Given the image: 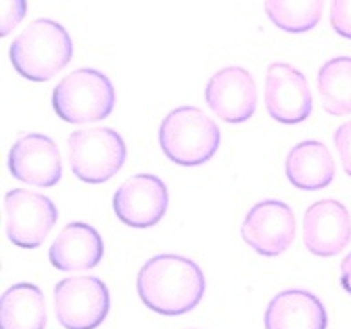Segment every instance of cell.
<instances>
[{
    "mask_svg": "<svg viewBox=\"0 0 351 329\" xmlns=\"http://www.w3.org/2000/svg\"><path fill=\"white\" fill-rule=\"evenodd\" d=\"M143 304L167 317L192 311L205 295V276L196 262L178 254L150 258L137 274Z\"/></svg>",
    "mask_w": 351,
    "mask_h": 329,
    "instance_id": "6da1fadb",
    "label": "cell"
},
{
    "mask_svg": "<svg viewBox=\"0 0 351 329\" xmlns=\"http://www.w3.org/2000/svg\"><path fill=\"white\" fill-rule=\"evenodd\" d=\"M73 57L70 33L51 19L33 21L13 40L11 64L16 73L33 82H46L55 77Z\"/></svg>",
    "mask_w": 351,
    "mask_h": 329,
    "instance_id": "7a4b0ae2",
    "label": "cell"
},
{
    "mask_svg": "<svg viewBox=\"0 0 351 329\" xmlns=\"http://www.w3.org/2000/svg\"><path fill=\"white\" fill-rule=\"evenodd\" d=\"M218 125L196 106L172 110L159 126V145L167 158L181 167H197L218 152Z\"/></svg>",
    "mask_w": 351,
    "mask_h": 329,
    "instance_id": "3957f363",
    "label": "cell"
},
{
    "mask_svg": "<svg viewBox=\"0 0 351 329\" xmlns=\"http://www.w3.org/2000/svg\"><path fill=\"white\" fill-rule=\"evenodd\" d=\"M53 110L66 123H92L106 119L115 104V90L104 73L93 68H81L55 86L51 95Z\"/></svg>",
    "mask_w": 351,
    "mask_h": 329,
    "instance_id": "277c9868",
    "label": "cell"
},
{
    "mask_svg": "<svg viewBox=\"0 0 351 329\" xmlns=\"http://www.w3.org/2000/svg\"><path fill=\"white\" fill-rule=\"evenodd\" d=\"M71 172L84 183H104L125 164L126 147L123 137L112 128L77 130L68 137Z\"/></svg>",
    "mask_w": 351,
    "mask_h": 329,
    "instance_id": "5b68a950",
    "label": "cell"
},
{
    "mask_svg": "<svg viewBox=\"0 0 351 329\" xmlns=\"http://www.w3.org/2000/svg\"><path fill=\"white\" fill-rule=\"evenodd\" d=\"M55 313L66 329H95L110 311L108 287L95 276L60 280L53 291Z\"/></svg>",
    "mask_w": 351,
    "mask_h": 329,
    "instance_id": "8992f818",
    "label": "cell"
},
{
    "mask_svg": "<svg viewBox=\"0 0 351 329\" xmlns=\"http://www.w3.org/2000/svg\"><path fill=\"white\" fill-rule=\"evenodd\" d=\"M5 232L21 249H37L57 223V207L49 197L26 188L5 194Z\"/></svg>",
    "mask_w": 351,
    "mask_h": 329,
    "instance_id": "52a82bcc",
    "label": "cell"
},
{
    "mask_svg": "<svg viewBox=\"0 0 351 329\" xmlns=\"http://www.w3.org/2000/svg\"><path fill=\"white\" fill-rule=\"evenodd\" d=\"M296 234L295 214L278 199L256 203L241 223V238L262 256H278L289 249Z\"/></svg>",
    "mask_w": 351,
    "mask_h": 329,
    "instance_id": "ba28073f",
    "label": "cell"
},
{
    "mask_svg": "<svg viewBox=\"0 0 351 329\" xmlns=\"http://www.w3.org/2000/svg\"><path fill=\"white\" fill-rule=\"evenodd\" d=\"M167 208L169 191L158 175H132L114 194L115 216L134 229H147L159 223Z\"/></svg>",
    "mask_w": 351,
    "mask_h": 329,
    "instance_id": "9c48e42d",
    "label": "cell"
},
{
    "mask_svg": "<svg viewBox=\"0 0 351 329\" xmlns=\"http://www.w3.org/2000/svg\"><path fill=\"white\" fill-rule=\"evenodd\" d=\"M265 108L284 125H296L311 115L313 95L300 70L285 62H273L265 75Z\"/></svg>",
    "mask_w": 351,
    "mask_h": 329,
    "instance_id": "30bf717a",
    "label": "cell"
},
{
    "mask_svg": "<svg viewBox=\"0 0 351 329\" xmlns=\"http://www.w3.org/2000/svg\"><path fill=\"white\" fill-rule=\"evenodd\" d=\"M256 84L247 70L229 66L216 71L205 88L208 108L225 123H245L256 110Z\"/></svg>",
    "mask_w": 351,
    "mask_h": 329,
    "instance_id": "8fae6325",
    "label": "cell"
},
{
    "mask_svg": "<svg viewBox=\"0 0 351 329\" xmlns=\"http://www.w3.org/2000/svg\"><path fill=\"white\" fill-rule=\"evenodd\" d=\"M10 170L13 178L33 186H53L62 178L59 147L43 134L19 137L10 152Z\"/></svg>",
    "mask_w": 351,
    "mask_h": 329,
    "instance_id": "7c38bea8",
    "label": "cell"
},
{
    "mask_svg": "<svg viewBox=\"0 0 351 329\" xmlns=\"http://www.w3.org/2000/svg\"><path fill=\"white\" fill-rule=\"evenodd\" d=\"M351 240V218L337 199H320L304 214V243L317 256H335Z\"/></svg>",
    "mask_w": 351,
    "mask_h": 329,
    "instance_id": "4fadbf2b",
    "label": "cell"
},
{
    "mask_svg": "<svg viewBox=\"0 0 351 329\" xmlns=\"http://www.w3.org/2000/svg\"><path fill=\"white\" fill-rule=\"evenodd\" d=\"M104 254L103 238L86 223L75 221L66 225L49 247V262L59 271L93 269Z\"/></svg>",
    "mask_w": 351,
    "mask_h": 329,
    "instance_id": "5bb4252c",
    "label": "cell"
},
{
    "mask_svg": "<svg viewBox=\"0 0 351 329\" xmlns=\"http://www.w3.org/2000/svg\"><path fill=\"white\" fill-rule=\"evenodd\" d=\"M328 315L317 295L309 291H282L269 302L265 329H326Z\"/></svg>",
    "mask_w": 351,
    "mask_h": 329,
    "instance_id": "9a60e30c",
    "label": "cell"
},
{
    "mask_svg": "<svg viewBox=\"0 0 351 329\" xmlns=\"http://www.w3.org/2000/svg\"><path fill=\"white\" fill-rule=\"evenodd\" d=\"M285 175L300 191H320L335 178V161L328 147L320 141H302L285 159Z\"/></svg>",
    "mask_w": 351,
    "mask_h": 329,
    "instance_id": "2e32d148",
    "label": "cell"
},
{
    "mask_svg": "<svg viewBox=\"0 0 351 329\" xmlns=\"http://www.w3.org/2000/svg\"><path fill=\"white\" fill-rule=\"evenodd\" d=\"M46 300L33 284L11 285L0 300L2 329H46Z\"/></svg>",
    "mask_w": 351,
    "mask_h": 329,
    "instance_id": "e0dca14e",
    "label": "cell"
},
{
    "mask_svg": "<svg viewBox=\"0 0 351 329\" xmlns=\"http://www.w3.org/2000/svg\"><path fill=\"white\" fill-rule=\"evenodd\" d=\"M317 86L324 110L351 115V57H335L318 70Z\"/></svg>",
    "mask_w": 351,
    "mask_h": 329,
    "instance_id": "ac0fdd59",
    "label": "cell"
},
{
    "mask_svg": "<svg viewBox=\"0 0 351 329\" xmlns=\"http://www.w3.org/2000/svg\"><path fill=\"white\" fill-rule=\"evenodd\" d=\"M324 0H265V13L274 26L287 33H306L322 16Z\"/></svg>",
    "mask_w": 351,
    "mask_h": 329,
    "instance_id": "d6986e66",
    "label": "cell"
},
{
    "mask_svg": "<svg viewBox=\"0 0 351 329\" xmlns=\"http://www.w3.org/2000/svg\"><path fill=\"white\" fill-rule=\"evenodd\" d=\"M27 10L26 0H2V16H0V35H10L19 22L24 19Z\"/></svg>",
    "mask_w": 351,
    "mask_h": 329,
    "instance_id": "ffe728a7",
    "label": "cell"
},
{
    "mask_svg": "<svg viewBox=\"0 0 351 329\" xmlns=\"http://www.w3.org/2000/svg\"><path fill=\"white\" fill-rule=\"evenodd\" d=\"M331 26L340 37L351 38V0H331Z\"/></svg>",
    "mask_w": 351,
    "mask_h": 329,
    "instance_id": "44dd1931",
    "label": "cell"
},
{
    "mask_svg": "<svg viewBox=\"0 0 351 329\" xmlns=\"http://www.w3.org/2000/svg\"><path fill=\"white\" fill-rule=\"evenodd\" d=\"M335 147L339 150L340 161L344 167L346 174L351 175V121L340 125L335 132Z\"/></svg>",
    "mask_w": 351,
    "mask_h": 329,
    "instance_id": "7402d4cb",
    "label": "cell"
},
{
    "mask_svg": "<svg viewBox=\"0 0 351 329\" xmlns=\"http://www.w3.org/2000/svg\"><path fill=\"white\" fill-rule=\"evenodd\" d=\"M340 284L346 293L351 295V252L342 260V265H340Z\"/></svg>",
    "mask_w": 351,
    "mask_h": 329,
    "instance_id": "603a6c76",
    "label": "cell"
}]
</instances>
